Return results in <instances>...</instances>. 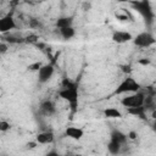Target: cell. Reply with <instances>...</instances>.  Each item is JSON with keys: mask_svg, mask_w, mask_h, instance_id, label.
<instances>
[{"mask_svg": "<svg viewBox=\"0 0 156 156\" xmlns=\"http://www.w3.org/2000/svg\"><path fill=\"white\" fill-rule=\"evenodd\" d=\"M58 95L61 99L68 102L69 108L72 113H74L78 108L79 104V93H78V85L76 82H72L69 79H63L62 80V88L58 91Z\"/></svg>", "mask_w": 156, "mask_h": 156, "instance_id": "6da1fadb", "label": "cell"}, {"mask_svg": "<svg viewBox=\"0 0 156 156\" xmlns=\"http://www.w3.org/2000/svg\"><path fill=\"white\" fill-rule=\"evenodd\" d=\"M132 6L144 17V20L151 24L154 22V18H155V13H154V10H152V6L150 4L149 0H134L130 2Z\"/></svg>", "mask_w": 156, "mask_h": 156, "instance_id": "7a4b0ae2", "label": "cell"}, {"mask_svg": "<svg viewBox=\"0 0 156 156\" xmlns=\"http://www.w3.org/2000/svg\"><path fill=\"white\" fill-rule=\"evenodd\" d=\"M138 90H140V84H139L135 79L128 77V78H124V79L118 84V87L116 88V90H115L113 94L135 93V91H138Z\"/></svg>", "mask_w": 156, "mask_h": 156, "instance_id": "3957f363", "label": "cell"}, {"mask_svg": "<svg viewBox=\"0 0 156 156\" xmlns=\"http://www.w3.org/2000/svg\"><path fill=\"white\" fill-rule=\"evenodd\" d=\"M121 104L127 108V107H136V106H141L145 104V94L141 91H135L132 93L130 95L123 98L121 100Z\"/></svg>", "mask_w": 156, "mask_h": 156, "instance_id": "277c9868", "label": "cell"}, {"mask_svg": "<svg viewBox=\"0 0 156 156\" xmlns=\"http://www.w3.org/2000/svg\"><path fill=\"white\" fill-rule=\"evenodd\" d=\"M133 43L135 46L139 48H149L151 45L155 44V37L150 33V32H141L139 34H136L135 37H133Z\"/></svg>", "mask_w": 156, "mask_h": 156, "instance_id": "5b68a950", "label": "cell"}, {"mask_svg": "<svg viewBox=\"0 0 156 156\" xmlns=\"http://www.w3.org/2000/svg\"><path fill=\"white\" fill-rule=\"evenodd\" d=\"M55 73V68L51 63H46V65H41L38 69V82L44 84L46 82H49L52 76Z\"/></svg>", "mask_w": 156, "mask_h": 156, "instance_id": "8992f818", "label": "cell"}, {"mask_svg": "<svg viewBox=\"0 0 156 156\" xmlns=\"http://www.w3.org/2000/svg\"><path fill=\"white\" fill-rule=\"evenodd\" d=\"M17 27L15 18L11 15H5L0 18V33L6 34Z\"/></svg>", "mask_w": 156, "mask_h": 156, "instance_id": "52a82bcc", "label": "cell"}, {"mask_svg": "<svg viewBox=\"0 0 156 156\" xmlns=\"http://www.w3.org/2000/svg\"><path fill=\"white\" fill-rule=\"evenodd\" d=\"M133 39V35L127 30H116L112 33V41L117 44H124Z\"/></svg>", "mask_w": 156, "mask_h": 156, "instance_id": "ba28073f", "label": "cell"}, {"mask_svg": "<svg viewBox=\"0 0 156 156\" xmlns=\"http://www.w3.org/2000/svg\"><path fill=\"white\" fill-rule=\"evenodd\" d=\"M65 135L73 140H80L84 135V130L79 127H67L65 130Z\"/></svg>", "mask_w": 156, "mask_h": 156, "instance_id": "9c48e42d", "label": "cell"}, {"mask_svg": "<svg viewBox=\"0 0 156 156\" xmlns=\"http://www.w3.org/2000/svg\"><path fill=\"white\" fill-rule=\"evenodd\" d=\"M55 139V135L52 132H49V130H45V132H40L37 134L35 136V141L38 144H43V145H46V144H51Z\"/></svg>", "mask_w": 156, "mask_h": 156, "instance_id": "30bf717a", "label": "cell"}, {"mask_svg": "<svg viewBox=\"0 0 156 156\" xmlns=\"http://www.w3.org/2000/svg\"><path fill=\"white\" fill-rule=\"evenodd\" d=\"M40 111L46 115V116H52L55 112H56V107H55V104L51 101V100H44L41 101L40 104Z\"/></svg>", "mask_w": 156, "mask_h": 156, "instance_id": "8fae6325", "label": "cell"}, {"mask_svg": "<svg viewBox=\"0 0 156 156\" xmlns=\"http://www.w3.org/2000/svg\"><path fill=\"white\" fill-rule=\"evenodd\" d=\"M127 112L129 113V115H132V116H136V117H139V118H141V119H145L146 117V110H145V107H144V105H141V106H136V107H127Z\"/></svg>", "mask_w": 156, "mask_h": 156, "instance_id": "7c38bea8", "label": "cell"}, {"mask_svg": "<svg viewBox=\"0 0 156 156\" xmlns=\"http://www.w3.org/2000/svg\"><path fill=\"white\" fill-rule=\"evenodd\" d=\"M102 113H104V116L106 118H112V119L122 117V112L119 110H117L116 107H107V108H105L102 111Z\"/></svg>", "mask_w": 156, "mask_h": 156, "instance_id": "4fadbf2b", "label": "cell"}, {"mask_svg": "<svg viewBox=\"0 0 156 156\" xmlns=\"http://www.w3.org/2000/svg\"><path fill=\"white\" fill-rule=\"evenodd\" d=\"M58 32H60V35L68 40V39H72L74 35H76V29L73 28V26L71 27H65V28H58Z\"/></svg>", "mask_w": 156, "mask_h": 156, "instance_id": "5bb4252c", "label": "cell"}, {"mask_svg": "<svg viewBox=\"0 0 156 156\" xmlns=\"http://www.w3.org/2000/svg\"><path fill=\"white\" fill-rule=\"evenodd\" d=\"M56 27L57 28H65V27H71L73 24V17L71 16H65V17H60L56 20Z\"/></svg>", "mask_w": 156, "mask_h": 156, "instance_id": "9a60e30c", "label": "cell"}, {"mask_svg": "<svg viewBox=\"0 0 156 156\" xmlns=\"http://www.w3.org/2000/svg\"><path fill=\"white\" fill-rule=\"evenodd\" d=\"M111 139H113V140H116V141H118L119 144H124L126 141H127V134H124V133H122L121 130H117V129H113L112 130V133H111Z\"/></svg>", "mask_w": 156, "mask_h": 156, "instance_id": "2e32d148", "label": "cell"}, {"mask_svg": "<svg viewBox=\"0 0 156 156\" xmlns=\"http://www.w3.org/2000/svg\"><path fill=\"white\" fill-rule=\"evenodd\" d=\"M121 146H122V144H119L118 141H116V140H113V139H110V143L107 144V150H108L110 154L117 155V154H119V151H121Z\"/></svg>", "mask_w": 156, "mask_h": 156, "instance_id": "e0dca14e", "label": "cell"}, {"mask_svg": "<svg viewBox=\"0 0 156 156\" xmlns=\"http://www.w3.org/2000/svg\"><path fill=\"white\" fill-rule=\"evenodd\" d=\"M11 129V123L6 119H0V133H5Z\"/></svg>", "mask_w": 156, "mask_h": 156, "instance_id": "ac0fdd59", "label": "cell"}, {"mask_svg": "<svg viewBox=\"0 0 156 156\" xmlns=\"http://www.w3.org/2000/svg\"><path fill=\"white\" fill-rule=\"evenodd\" d=\"M6 43H10V44H18V43H22V41H24L23 39H21V38H16V37H12V35H10V37H6Z\"/></svg>", "mask_w": 156, "mask_h": 156, "instance_id": "d6986e66", "label": "cell"}, {"mask_svg": "<svg viewBox=\"0 0 156 156\" xmlns=\"http://www.w3.org/2000/svg\"><path fill=\"white\" fill-rule=\"evenodd\" d=\"M41 65H43L41 62H34V63H30V65L28 66V69H29V71H38L39 67H40Z\"/></svg>", "mask_w": 156, "mask_h": 156, "instance_id": "ffe728a7", "label": "cell"}, {"mask_svg": "<svg viewBox=\"0 0 156 156\" xmlns=\"http://www.w3.org/2000/svg\"><path fill=\"white\" fill-rule=\"evenodd\" d=\"M9 46H7V43H2L0 41V54H5L7 51Z\"/></svg>", "mask_w": 156, "mask_h": 156, "instance_id": "44dd1931", "label": "cell"}, {"mask_svg": "<svg viewBox=\"0 0 156 156\" xmlns=\"http://www.w3.org/2000/svg\"><path fill=\"white\" fill-rule=\"evenodd\" d=\"M136 136H138V133H136V132H134V130H130V132L127 134V138H128V139H130V140H135V139H136Z\"/></svg>", "mask_w": 156, "mask_h": 156, "instance_id": "7402d4cb", "label": "cell"}, {"mask_svg": "<svg viewBox=\"0 0 156 156\" xmlns=\"http://www.w3.org/2000/svg\"><path fill=\"white\" fill-rule=\"evenodd\" d=\"M39 24H40V23H39V22H38V21L35 20V18H32V20L29 21V26H30L32 28H35V27H39Z\"/></svg>", "mask_w": 156, "mask_h": 156, "instance_id": "603a6c76", "label": "cell"}, {"mask_svg": "<svg viewBox=\"0 0 156 156\" xmlns=\"http://www.w3.org/2000/svg\"><path fill=\"white\" fill-rule=\"evenodd\" d=\"M138 62H139L140 65H144V66H145V65H150V60H146V58H141V60H139Z\"/></svg>", "mask_w": 156, "mask_h": 156, "instance_id": "cb8c5ba5", "label": "cell"}, {"mask_svg": "<svg viewBox=\"0 0 156 156\" xmlns=\"http://www.w3.org/2000/svg\"><path fill=\"white\" fill-rule=\"evenodd\" d=\"M37 145H38V143H37V141H33V143H28V144H27V147H28V149H34Z\"/></svg>", "mask_w": 156, "mask_h": 156, "instance_id": "d4e9b609", "label": "cell"}, {"mask_svg": "<svg viewBox=\"0 0 156 156\" xmlns=\"http://www.w3.org/2000/svg\"><path fill=\"white\" fill-rule=\"evenodd\" d=\"M35 40H37V37L35 35H30V37H27L26 41H35Z\"/></svg>", "mask_w": 156, "mask_h": 156, "instance_id": "484cf974", "label": "cell"}, {"mask_svg": "<svg viewBox=\"0 0 156 156\" xmlns=\"http://www.w3.org/2000/svg\"><path fill=\"white\" fill-rule=\"evenodd\" d=\"M118 2H132V1H134V0H117Z\"/></svg>", "mask_w": 156, "mask_h": 156, "instance_id": "4316f807", "label": "cell"}]
</instances>
